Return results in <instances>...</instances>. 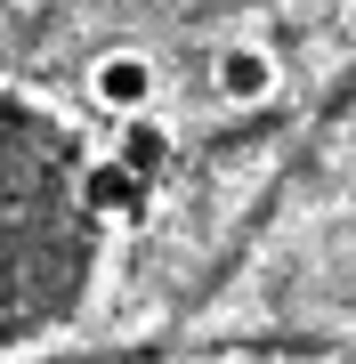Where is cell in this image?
Segmentation results:
<instances>
[{
  "label": "cell",
  "mask_w": 356,
  "mask_h": 364,
  "mask_svg": "<svg viewBox=\"0 0 356 364\" xmlns=\"http://www.w3.org/2000/svg\"><path fill=\"white\" fill-rule=\"evenodd\" d=\"M106 219L90 203V146L0 105V340L49 332L90 291Z\"/></svg>",
  "instance_id": "6da1fadb"
},
{
  "label": "cell",
  "mask_w": 356,
  "mask_h": 364,
  "mask_svg": "<svg viewBox=\"0 0 356 364\" xmlns=\"http://www.w3.org/2000/svg\"><path fill=\"white\" fill-rule=\"evenodd\" d=\"M90 97L106 105V114L130 122V114H146V105H154V65H146L138 49H106V57L90 65Z\"/></svg>",
  "instance_id": "7a4b0ae2"
},
{
  "label": "cell",
  "mask_w": 356,
  "mask_h": 364,
  "mask_svg": "<svg viewBox=\"0 0 356 364\" xmlns=\"http://www.w3.org/2000/svg\"><path fill=\"white\" fill-rule=\"evenodd\" d=\"M211 81H219V90L235 97V105H259L267 90H276V57H267V49H219Z\"/></svg>",
  "instance_id": "3957f363"
}]
</instances>
